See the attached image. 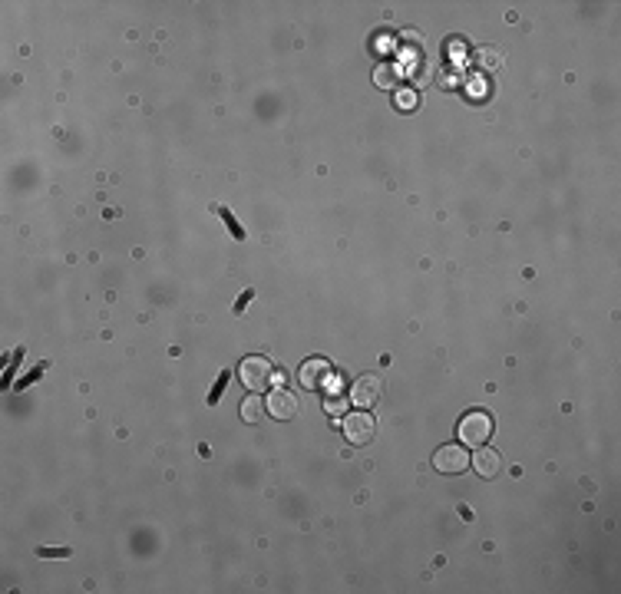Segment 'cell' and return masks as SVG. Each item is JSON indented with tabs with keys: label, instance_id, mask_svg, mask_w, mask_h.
Masks as SVG:
<instances>
[{
	"label": "cell",
	"instance_id": "6da1fadb",
	"mask_svg": "<svg viewBox=\"0 0 621 594\" xmlns=\"http://www.w3.org/2000/svg\"><path fill=\"white\" fill-rule=\"evenodd\" d=\"M493 436V420H489V413H466L463 420H459V440L466 446H486V440Z\"/></svg>",
	"mask_w": 621,
	"mask_h": 594
},
{
	"label": "cell",
	"instance_id": "7a4b0ae2",
	"mask_svg": "<svg viewBox=\"0 0 621 594\" xmlns=\"http://www.w3.org/2000/svg\"><path fill=\"white\" fill-rule=\"evenodd\" d=\"M239 377L248 389H258L261 393V389L275 380V370H271L268 357H245L241 360V367H239Z\"/></svg>",
	"mask_w": 621,
	"mask_h": 594
},
{
	"label": "cell",
	"instance_id": "3957f363",
	"mask_svg": "<svg viewBox=\"0 0 621 594\" xmlns=\"http://www.w3.org/2000/svg\"><path fill=\"white\" fill-rule=\"evenodd\" d=\"M469 449L466 446H456V442H450V446H443V449L433 456V469L436 472H443V475H459V472L469 469Z\"/></svg>",
	"mask_w": 621,
	"mask_h": 594
},
{
	"label": "cell",
	"instance_id": "277c9868",
	"mask_svg": "<svg viewBox=\"0 0 621 594\" xmlns=\"http://www.w3.org/2000/svg\"><path fill=\"white\" fill-rule=\"evenodd\" d=\"M380 393H383V387H380V377H373V373H363L357 383L351 387V400L361 406V410H370L373 403L380 400Z\"/></svg>",
	"mask_w": 621,
	"mask_h": 594
},
{
	"label": "cell",
	"instance_id": "5b68a950",
	"mask_svg": "<svg viewBox=\"0 0 621 594\" xmlns=\"http://www.w3.org/2000/svg\"><path fill=\"white\" fill-rule=\"evenodd\" d=\"M344 436H347V442H354V446L370 442L373 440V420L363 410L361 413H351V416L344 420Z\"/></svg>",
	"mask_w": 621,
	"mask_h": 594
},
{
	"label": "cell",
	"instance_id": "8992f818",
	"mask_svg": "<svg viewBox=\"0 0 621 594\" xmlns=\"http://www.w3.org/2000/svg\"><path fill=\"white\" fill-rule=\"evenodd\" d=\"M331 363L327 360H321V357H314V360H308L304 367H301V383L308 389H321L324 383H331Z\"/></svg>",
	"mask_w": 621,
	"mask_h": 594
},
{
	"label": "cell",
	"instance_id": "52a82bcc",
	"mask_svg": "<svg viewBox=\"0 0 621 594\" xmlns=\"http://www.w3.org/2000/svg\"><path fill=\"white\" fill-rule=\"evenodd\" d=\"M265 410H268L275 420H294V416H298V400L291 396L288 389H275L268 400H265Z\"/></svg>",
	"mask_w": 621,
	"mask_h": 594
},
{
	"label": "cell",
	"instance_id": "ba28073f",
	"mask_svg": "<svg viewBox=\"0 0 621 594\" xmlns=\"http://www.w3.org/2000/svg\"><path fill=\"white\" fill-rule=\"evenodd\" d=\"M499 63H502V50H496V47H476L469 53V66L476 73H493Z\"/></svg>",
	"mask_w": 621,
	"mask_h": 594
},
{
	"label": "cell",
	"instance_id": "9c48e42d",
	"mask_svg": "<svg viewBox=\"0 0 621 594\" xmlns=\"http://www.w3.org/2000/svg\"><path fill=\"white\" fill-rule=\"evenodd\" d=\"M473 469L483 475V479H493L499 472V466H502V459H499V452L496 449H479V452H473Z\"/></svg>",
	"mask_w": 621,
	"mask_h": 594
},
{
	"label": "cell",
	"instance_id": "30bf717a",
	"mask_svg": "<svg viewBox=\"0 0 621 594\" xmlns=\"http://www.w3.org/2000/svg\"><path fill=\"white\" fill-rule=\"evenodd\" d=\"M397 80H400V70H397L394 63L387 60V63H380L377 70H373V83L380 86V90H394L397 86Z\"/></svg>",
	"mask_w": 621,
	"mask_h": 594
},
{
	"label": "cell",
	"instance_id": "8fae6325",
	"mask_svg": "<svg viewBox=\"0 0 621 594\" xmlns=\"http://www.w3.org/2000/svg\"><path fill=\"white\" fill-rule=\"evenodd\" d=\"M261 413H265V400L261 396H248V400L241 403V420L245 423H258Z\"/></svg>",
	"mask_w": 621,
	"mask_h": 594
},
{
	"label": "cell",
	"instance_id": "7c38bea8",
	"mask_svg": "<svg viewBox=\"0 0 621 594\" xmlns=\"http://www.w3.org/2000/svg\"><path fill=\"white\" fill-rule=\"evenodd\" d=\"M215 212H218V215H222V222H225V228H228V231L235 235V241H245V228L239 225V218L231 215L228 208H222V205H215Z\"/></svg>",
	"mask_w": 621,
	"mask_h": 594
},
{
	"label": "cell",
	"instance_id": "4fadbf2b",
	"mask_svg": "<svg viewBox=\"0 0 621 594\" xmlns=\"http://www.w3.org/2000/svg\"><path fill=\"white\" fill-rule=\"evenodd\" d=\"M228 380H231V370H222V373H218V380H215V387L208 389V403H212V406H215V403L222 400V393H225Z\"/></svg>",
	"mask_w": 621,
	"mask_h": 594
},
{
	"label": "cell",
	"instance_id": "5bb4252c",
	"mask_svg": "<svg viewBox=\"0 0 621 594\" xmlns=\"http://www.w3.org/2000/svg\"><path fill=\"white\" fill-rule=\"evenodd\" d=\"M43 370H47V363H37V367H33L30 373H27V377L20 380V383H17V389H27V387H33V383H37V380L43 377Z\"/></svg>",
	"mask_w": 621,
	"mask_h": 594
},
{
	"label": "cell",
	"instance_id": "9a60e30c",
	"mask_svg": "<svg viewBox=\"0 0 621 594\" xmlns=\"http://www.w3.org/2000/svg\"><path fill=\"white\" fill-rule=\"evenodd\" d=\"M20 360H23V347L13 353V363L7 367V373H4V387H11V380H13V373H17V367H20Z\"/></svg>",
	"mask_w": 621,
	"mask_h": 594
},
{
	"label": "cell",
	"instance_id": "2e32d148",
	"mask_svg": "<svg viewBox=\"0 0 621 594\" xmlns=\"http://www.w3.org/2000/svg\"><path fill=\"white\" fill-rule=\"evenodd\" d=\"M40 558H70V548H37Z\"/></svg>",
	"mask_w": 621,
	"mask_h": 594
},
{
	"label": "cell",
	"instance_id": "e0dca14e",
	"mask_svg": "<svg viewBox=\"0 0 621 594\" xmlns=\"http://www.w3.org/2000/svg\"><path fill=\"white\" fill-rule=\"evenodd\" d=\"M251 297H255V291H241V294H239V301H235V314H241V310L248 308V304H251Z\"/></svg>",
	"mask_w": 621,
	"mask_h": 594
},
{
	"label": "cell",
	"instance_id": "ac0fdd59",
	"mask_svg": "<svg viewBox=\"0 0 621 594\" xmlns=\"http://www.w3.org/2000/svg\"><path fill=\"white\" fill-rule=\"evenodd\" d=\"M324 406H327V413H344V400H341V396H337V400H327Z\"/></svg>",
	"mask_w": 621,
	"mask_h": 594
}]
</instances>
